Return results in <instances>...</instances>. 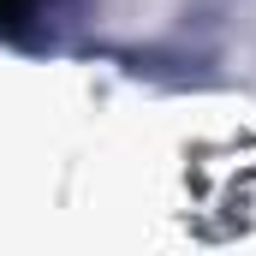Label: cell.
Wrapping results in <instances>:
<instances>
[{"label": "cell", "instance_id": "1", "mask_svg": "<svg viewBox=\"0 0 256 256\" xmlns=\"http://www.w3.org/2000/svg\"><path fill=\"white\" fill-rule=\"evenodd\" d=\"M42 6H48V0H0V36H18L24 24H36Z\"/></svg>", "mask_w": 256, "mask_h": 256}]
</instances>
